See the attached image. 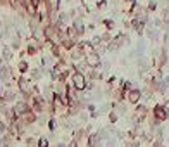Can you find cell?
<instances>
[{
	"mask_svg": "<svg viewBox=\"0 0 169 147\" xmlns=\"http://www.w3.org/2000/svg\"><path fill=\"white\" fill-rule=\"evenodd\" d=\"M71 81H73V87L78 90V92H83V90H86V87H88L86 76H84L83 73H79V71H73V74H71Z\"/></svg>",
	"mask_w": 169,
	"mask_h": 147,
	"instance_id": "6da1fadb",
	"label": "cell"
},
{
	"mask_svg": "<svg viewBox=\"0 0 169 147\" xmlns=\"http://www.w3.org/2000/svg\"><path fill=\"white\" fill-rule=\"evenodd\" d=\"M152 118L153 120H157V121H160V123H164V121L169 120V111L166 109V106L155 104L153 106V109H152Z\"/></svg>",
	"mask_w": 169,
	"mask_h": 147,
	"instance_id": "7a4b0ae2",
	"label": "cell"
},
{
	"mask_svg": "<svg viewBox=\"0 0 169 147\" xmlns=\"http://www.w3.org/2000/svg\"><path fill=\"white\" fill-rule=\"evenodd\" d=\"M84 64H86L88 68H91V69H97V68L102 64L100 54L91 52V54H88V56H84Z\"/></svg>",
	"mask_w": 169,
	"mask_h": 147,
	"instance_id": "3957f363",
	"label": "cell"
},
{
	"mask_svg": "<svg viewBox=\"0 0 169 147\" xmlns=\"http://www.w3.org/2000/svg\"><path fill=\"white\" fill-rule=\"evenodd\" d=\"M36 120H38V116H36V113H35L33 109H28L26 113H22V114L19 116V121H21V123H22L24 126L36 123Z\"/></svg>",
	"mask_w": 169,
	"mask_h": 147,
	"instance_id": "277c9868",
	"label": "cell"
},
{
	"mask_svg": "<svg viewBox=\"0 0 169 147\" xmlns=\"http://www.w3.org/2000/svg\"><path fill=\"white\" fill-rule=\"evenodd\" d=\"M142 97H143V92H142V90H138V88H131V90H129V92L126 94V100H128V102H129L131 106L140 104Z\"/></svg>",
	"mask_w": 169,
	"mask_h": 147,
	"instance_id": "5b68a950",
	"label": "cell"
},
{
	"mask_svg": "<svg viewBox=\"0 0 169 147\" xmlns=\"http://www.w3.org/2000/svg\"><path fill=\"white\" fill-rule=\"evenodd\" d=\"M40 48H42V42H38L36 38H28V43H26V52L29 56H35V54L40 52Z\"/></svg>",
	"mask_w": 169,
	"mask_h": 147,
	"instance_id": "8992f818",
	"label": "cell"
},
{
	"mask_svg": "<svg viewBox=\"0 0 169 147\" xmlns=\"http://www.w3.org/2000/svg\"><path fill=\"white\" fill-rule=\"evenodd\" d=\"M69 57L73 59L74 63H78V61H81V59L84 57V54H83V50H81L78 45H74V47L71 48V54H69Z\"/></svg>",
	"mask_w": 169,
	"mask_h": 147,
	"instance_id": "52a82bcc",
	"label": "cell"
},
{
	"mask_svg": "<svg viewBox=\"0 0 169 147\" xmlns=\"http://www.w3.org/2000/svg\"><path fill=\"white\" fill-rule=\"evenodd\" d=\"M0 80L5 81V83L12 80V71L9 66H2V68H0Z\"/></svg>",
	"mask_w": 169,
	"mask_h": 147,
	"instance_id": "ba28073f",
	"label": "cell"
},
{
	"mask_svg": "<svg viewBox=\"0 0 169 147\" xmlns=\"http://www.w3.org/2000/svg\"><path fill=\"white\" fill-rule=\"evenodd\" d=\"M45 4H47V9H48V14H52V12H57L59 7H60V0H45Z\"/></svg>",
	"mask_w": 169,
	"mask_h": 147,
	"instance_id": "9c48e42d",
	"label": "cell"
},
{
	"mask_svg": "<svg viewBox=\"0 0 169 147\" xmlns=\"http://www.w3.org/2000/svg\"><path fill=\"white\" fill-rule=\"evenodd\" d=\"M73 28L76 30V33H78V37H81V35L84 33V24H83L81 21H79V19H76V21L73 23Z\"/></svg>",
	"mask_w": 169,
	"mask_h": 147,
	"instance_id": "30bf717a",
	"label": "cell"
},
{
	"mask_svg": "<svg viewBox=\"0 0 169 147\" xmlns=\"http://www.w3.org/2000/svg\"><path fill=\"white\" fill-rule=\"evenodd\" d=\"M36 147H50V140H48V137H38Z\"/></svg>",
	"mask_w": 169,
	"mask_h": 147,
	"instance_id": "8fae6325",
	"label": "cell"
},
{
	"mask_svg": "<svg viewBox=\"0 0 169 147\" xmlns=\"http://www.w3.org/2000/svg\"><path fill=\"white\" fill-rule=\"evenodd\" d=\"M36 142H38V138H36V137H26V140H24V144H26L28 147H36Z\"/></svg>",
	"mask_w": 169,
	"mask_h": 147,
	"instance_id": "7c38bea8",
	"label": "cell"
},
{
	"mask_svg": "<svg viewBox=\"0 0 169 147\" xmlns=\"http://www.w3.org/2000/svg\"><path fill=\"white\" fill-rule=\"evenodd\" d=\"M117 120H119V114H117L116 111H114V109L109 111V121H111V123H116Z\"/></svg>",
	"mask_w": 169,
	"mask_h": 147,
	"instance_id": "4fadbf2b",
	"label": "cell"
},
{
	"mask_svg": "<svg viewBox=\"0 0 169 147\" xmlns=\"http://www.w3.org/2000/svg\"><path fill=\"white\" fill-rule=\"evenodd\" d=\"M100 40H102V43H111V42H112L111 33H109V31H105V33H104V35L100 37Z\"/></svg>",
	"mask_w": 169,
	"mask_h": 147,
	"instance_id": "5bb4252c",
	"label": "cell"
},
{
	"mask_svg": "<svg viewBox=\"0 0 169 147\" xmlns=\"http://www.w3.org/2000/svg\"><path fill=\"white\" fill-rule=\"evenodd\" d=\"M147 11H150V12L157 11V0H150V2H148V7H147Z\"/></svg>",
	"mask_w": 169,
	"mask_h": 147,
	"instance_id": "9a60e30c",
	"label": "cell"
},
{
	"mask_svg": "<svg viewBox=\"0 0 169 147\" xmlns=\"http://www.w3.org/2000/svg\"><path fill=\"white\" fill-rule=\"evenodd\" d=\"M17 68H19V71H21V73H26L28 69H29V66H28V63H26V61H21Z\"/></svg>",
	"mask_w": 169,
	"mask_h": 147,
	"instance_id": "2e32d148",
	"label": "cell"
},
{
	"mask_svg": "<svg viewBox=\"0 0 169 147\" xmlns=\"http://www.w3.org/2000/svg\"><path fill=\"white\" fill-rule=\"evenodd\" d=\"M40 76H42V69H33L29 80H40Z\"/></svg>",
	"mask_w": 169,
	"mask_h": 147,
	"instance_id": "e0dca14e",
	"label": "cell"
},
{
	"mask_svg": "<svg viewBox=\"0 0 169 147\" xmlns=\"http://www.w3.org/2000/svg\"><path fill=\"white\" fill-rule=\"evenodd\" d=\"M48 128H50V131H53L55 130V126H57V121H55V118H52V116H50V120H48Z\"/></svg>",
	"mask_w": 169,
	"mask_h": 147,
	"instance_id": "ac0fdd59",
	"label": "cell"
},
{
	"mask_svg": "<svg viewBox=\"0 0 169 147\" xmlns=\"http://www.w3.org/2000/svg\"><path fill=\"white\" fill-rule=\"evenodd\" d=\"M104 24H105L107 30H112V28H114V21H112V19H105V21H104Z\"/></svg>",
	"mask_w": 169,
	"mask_h": 147,
	"instance_id": "d6986e66",
	"label": "cell"
},
{
	"mask_svg": "<svg viewBox=\"0 0 169 147\" xmlns=\"http://www.w3.org/2000/svg\"><path fill=\"white\" fill-rule=\"evenodd\" d=\"M66 147H79V144H78V140L71 138V142H69V144H66Z\"/></svg>",
	"mask_w": 169,
	"mask_h": 147,
	"instance_id": "ffe728a7",
	"label": "cell"
},
{
	"mask_svg": "<svg viewBox=\"0 0 169 147\" xmlns=\"http://www.w3.org/2000/svg\"><path fill=\"white\" fill-rule=\"evenodd\" d=\"M4 57H5V59H11L12 57V52L9 50V48H4Z\"/></svg>",
	"mask_w": 169,
	"mask_h": 147,
	"instance_id": "44dd1931",
	"label": "cell"
},
{
	"mask_svg": "<svg viewBox=\"0 0 169 147\" xmlns=\"http://www.w3.org/2000/svg\"><path fill=\"white\" fill-rule=\"evenodd\" d=\"M124 2H128L129 5H135V0H124Z\"/></svg>",
	"mask_w": 169,
	"mask_h": 147,
	"instance_id": "7402d4cb",
	"label": "cell"
}]
</instances>
